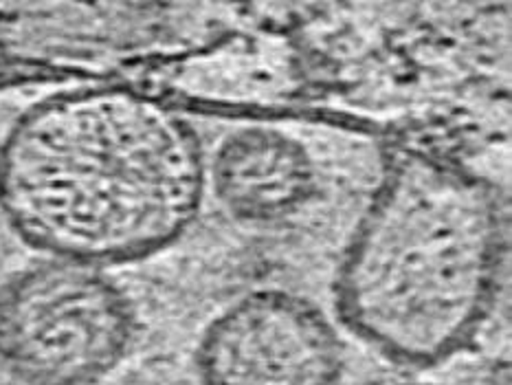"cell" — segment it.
I'll return each instance as SVG.
<instances>
[{
  "label": "cell",
  "mask_w": 512,
  "mask_h": 385,
  "mask_svg": "<svg viewBox=\"0 0 512 385\" xmlns=\"http://www.w3.org/2000/svg\"><path fill=\"white\" fill-rule=\"evenodd\" d=\"M207 161L196 128L128 86L31 106L0 143V209L51 258L108 267L157 256L196 223Z\"/></svg>",
  "instance_id": "1"
},
{
  "label": "cell",
  "mask_w": 512,
  "mask_h": 385,
  "mask_svg": "<svg viewBox=\"0 0 512 385\" xmlns=\"http://www.w3.org/2000/svg\"><path fill=\"white\" fill-rule=\"evenodd\" d=\"M508 212L464 163L398 150L345 245L341 322L403 366L431 368L482 333L502 291Z\"/></svg>",
  "instance_id": "2"
},
{
  "label": "cell",
  "mask_w": 512,
  "mask_h": 385,
  "mask_svg": "<svg viewBox=\"0 0 512 385\" xmlns=\"http://www.w3.org/2000/svg\"><path fill=\"white\" fill-rule=\"evenodd\" d=\"M135 333L126 291L91 264L51 258L0 286V363L25 385H95Z\"/></svg>",
  "instance_id": "3"
},
{
  "label": "cell",
  "mask_w": 512,
  "mask_h": 385,
  "mask_svg": "<svg viewBox=\"0 0 512 385\" xmlns=\"http://www.w3.org/2000/svg\"><path fill=\"white\" fill-rule=\"evenodd\" d=\"M196 366L205 385H339L345 361L337 328L319 306L266 289L211 319Z\"/></svg>",
  "instance_id": "4"
},
{
  "label": "cell",
  "mask_w": 512,
  "mask_h": 385,
  "mask_svg": "<svg viewBox=\"0 0 512 385\" xmlns=\"http://www.w3.org/2000/svg\"><path fill=\"white\" fill-rule=\"evenodd\" d=\"M207 179L233 218L255 225L282 223L317 194V168L308 148L288 132L266 126L227 135Z\"/></svg>",
  "instance_id": "5"
},
{
  "label": "cell",
  "mask_w": 512,
  "mask_h": 385,
  "mask_svg": "<svg viewBox=\"0 0 512 385\" xmlns=\"http://www.w3.org/2000/svg\"><path fill=\"white\" fill-rule=\"evenodd\" d=\"M403 385H438V383H403Z\"/></svg>",
  "instance_id": "6"
}]
</instances>
